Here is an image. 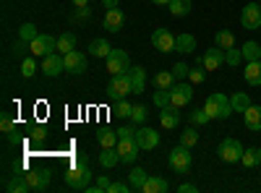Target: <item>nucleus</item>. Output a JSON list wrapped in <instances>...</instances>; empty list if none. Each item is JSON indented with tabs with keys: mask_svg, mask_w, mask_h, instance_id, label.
I'll use <instances>...</instances> for the list:
<instances>
[{
	"mask_svg": "<svg viewBox=\"0 0 261 193\" xmlns=\"http://www.w3.org/2000/svg\"><path fill=\"white\" fill-rule=\"evenodd\" d=\"M86 154H79V157H73V162H71V167H68V173H65V185L68 188H76V190H84L86 185H89V180H92V170L86 167Z\"/></svg>",
	"mask_w": 261,
	"mask_h": 193,
	"instance_id": "obj_1",
	"label": "nucleus"
},
{
	"mask_svg": "<svg viewBox=\"0 0 261 193\" xmlns=\"http://www.w3.org/2000/svg\"><path fill=\"white\" fill-rule=\"evenodd\" d=\"M204 110L209 113L212 120H225V118H230V113H235V110H232V102H230L222 92L209 94V99H206V104H204Z\"/></svg>",
	"mask_w": 261,
	"mask_h": 193,
	"instance_id": "obj_2",
	"label": "nucleus"
},
{
	"mask_svg": "<svg viewBox=\"0 0 261 193\" xmlns=\"http://www.w3.org/2000/svg\"><path fill=\"white\" fill-rule=\"evenodd\" d=\"M128 94H134V87H130V76L128 73H118L110 78V84H107V97L110 99H125Z\"/></svg>",
	"mask_w": 261,
	"mask_h": 193,
	"instance_id": "obj_3",
	"label": "nucleus"
},
{
	"mask_svg": "<svg viewBox=\"0 0 261 193\" xmlns=\"http://www.w3.org/2000/svg\"><path fill=\"white\" fill-rule=\"evenodd\" d=\"M167 162H170V167L172 170H175V173H180V175H186L188 173V170H191V149L188 146H175V149H172V152L167 154Z\"/></svg>",
	"mask_w": 261,
	"mask_h": 193,
	"instance_id": "obj_4",
	"label": "nucleus"
},
{
	"mask_svg": "<svg viewBox=\"0 0 261 193\" xmlns=\"http://www.w3.org/2000/svg\"><path fill=\"white\" fill-rule=\"evenodd\" d=\"M58 50V39L50 37V34H37L32 42H29V52L34 58H47L50 52Z\"/></svg>",
	"mask_w": 261,
	"mask_h": 193,
	"instance_id": "obj_5",
	"label": "nucleus"
},
{
	"mask_svg": "<svg viewBox=\"0 0 261 193\" xmlns=\"http://www.w3.org/2000/svg\"><path fill=\"white\" fill-rule=\"evenodd\" d=\"M105 60H107V71H110L113 76H118V73H128V71H130V58H128V52L120 50V47H118V50L113 47V52L107 55Z\"/></svg>",
	"mask_w": 261,
	"mask_h": 193,
	"instance_id": "obj_6",
	"label": "nucleus"
},
{
	"mask_svg": "<svg viewBox=\"0 0 261 193\" xmlns=\"http://www.w3.org/2000/svg\"><path fill=\"white\" fill-rule=\"evenodd\" d=\"M118 154H120V162L123 164H130L136 157H139V152H141V146H139V141H136V136H123V139H118Z\"/></svg>",
	"mask_w": 261,
	"mask_h": 193,
	"instance_id": "obj_7",
	"label": "nucleus"
},
{
	"mask_svg": "<svg viewBox=\"0 0 261 193\" xmlns=\"http://www.w3.org/2000/svg\"><path fill=\"white\" fill-rule=\"evenodd\" d=\"M217 154H220L222 162L232 164V162H241V157H243V146H241V141H235V139H225V141L220 144V149H217Z\"/></svg>",
	"mask_w": 261,
	"mask_h": 193,
	"instance_id": "obj_8",
	"label": "nucleus"
},
{
	"mask_svg": "<svg viewBox=\"0 0 261 193\" xmlns=\"http://www.w3.org/2000/svg\"><path fill=\"white\" fill-rule=\"evenodd\" d=\"M151 45H154V50H160L162 55L175 52V34L167 32V29H157L151 34Z\"/></svg>",
	"mask_w": 261,
	"mask_h": 193,
	"instance_id": "obj_9",
	"label": "nucleus"
},
{
	"mask_svg": "<svg viewBox=\"0 0 261 193\" xmlns=\"http://www.w3.org/2000/svg\"><path fill=\"white\" fill-rule=\"evenodd\" d=\"M170 97H172V104H175V107H186L193 99V87L186 84V81H175V84H172V89H170Z\"/></svg>",
	"mask_w": 261,
	"mask_h": 193,
	"instance_id": "obj_10",
	"label": "nucleus"
},
{
	"mask_svg": "<svg viewBox=\"0 0 261 193\" xmlns=\"http://www.w3.org/2000/svg\"><path fill=\"white\" fill-rule=\"evenodd\" d=\"M63 60H65V71H68V73L81 76V73L86 71V55H84V52H79V50L65 52V55H63Z\"/></svg>",
	"mask_w": 261,
	"mask_h": 193,
	"instance_id": "obj_11",
	"label": "nucleus"
},
{
	"mask_svg": "<svg viewBox=\"0 0 261 193\" xmlns=\"http://www.w3.org/2000/svg\"><path fill=\"white\" fill-rule=\"evenodd\" d=\"M63 71H65V60H63V55L58 50L50 52L47 58H42V73H45V76H58Z\"/></svg>",
	"mask_w": 261,
	"mask_h": 193,
	"instance_id": "obj_12",
	"label": "nucleus"
},
{
	"mask_svg": "<svg viewBox=\"0 0 261 193\" xmlns=\"http://www.w3.org/2000/svg\"><path fill=\"white\" fill-rule=\"evenodd\" d=\"M196 63H199V66H204L206 71H217V68H220L222 63H225V50L212 47V50H206L199 60H196Z\"/></svg>",
	"mask_w": 261,
	"mask_h": 193,
	"instance_id": "obj_13",
	"label": "nucleus"
},
{
	"mask_svg": "<svg viewBox=\"0 0 261 193\" xmlns=\"http://www.w3.org/2000/svg\"><path fill=\"white\" fill-rule=\"evenodd\" d=\"M241 24L246 29H261V6L258 3H248L241 13Z\"/></svg>",
	"mask_w": 261,
	"mask_h": 193,
	"instance_id": "obj_14",
	"label": "nucleus"
},
{
	"mask_svg": "<svg viewBox=\"0 0 261 193\" xmlns=\"http://www.w3.org/2000/svg\"><path fill=\"white\" fill-rule=\"evenodd\" d=\"M160 123L162 128H167V131H175V128L180 125V107L175 104H167L160 110Z\"/></svg>",
	"mask_w": 261,
	"mask_h": 193,
	"instance_id": "obj_15",
	"label": "nucleus"
},
{
	"mask_svg": "<svg viewBox=\"0 0 261 193\" xmlns=\"http://www.w3.org/2000/svg\"><path fill=\"white\" fill-rule=\"evenodd\" d=\"M102 24H105V29L107 32H120L123 29V24H125V13L120 11V8H110V11H107L105 13V21H102Z\"/></svg>",
	"mask_w": 261,
	"mask_h": 193,
	"instance_id": "obj_16",
	"label": "nucleus"
},
{
	"mask_svg": "<svg viewBox=\"0 0 261 193\" xmlns=\"http://www.w3.org/2000/svg\"><path fill=\"white\" fill-rule=\"evenodd\" d=\"M136 141H139L141 149H157L160 146V133L154 131V128H139Z\"/></svg>",
	"mask_w": 261,
	"mask_h": 193,
	"instance_id": "obj_17",
	"label": "nucleus"
},
{
	"mask_svg": "<svg viewBox=\"0 0 261 193\" xmlns=\"http://www.w3.org/2000/svg\"><path fill=\"white\" fill-rule=\"evenodd\" d=\"M24 178H27L32 190H45L50 185V173L47 170H32V173H27Z\"/></svg>",
	"mask_w": 261,
	"mask_h": 193,
	"instance_id": "obj_18",
	"label": "nucleus"
},
{
	"mask_svg": "<svg viewBox=\"0 0 261 193\" xmlns=\"http://www.w3.org/2000/svg\"><path fill=\"white\" fill-rule=\"evenodd\" d=\"M243 118H246V128H248V131H253V133L261 131V107L258 104H251L248 110L243 113Z\"/></svg>",
	"mask_w": 261,
	"mask_h": 193,
	"instance_id": "obj_19",
	"label": "nucleus"
},
{
	"mask_svg": "<svg viewBox=\"0 0 261 193\" xmlns=\"http://www.w3.org/2000/svg\"><path fill=\"white\" fill-rule=\"evenodd\" d=\"M243 76H246V81L251 84V87H261V60H251V63H246Z\"/></svg>",
	"mask_w": 261,
	"mask_h": 193,
	"instance_id": "obj_20",
	"label": "nucleus"
},
{
	"mask_svg": "<svg viewBox=\"0 0 261 193\" xmlns=\"http://www.w3.org/2000/svg\"><path fill=\"white\" fill-rule=\"evenodd\" d=\"M128 76H130V87H134V94H141V92H144V84H146V71H144L141 66H136V68L128 71Z\"/></svg>",
	"mask_w": 261,
	"mask_h": 193,
	"instance_id": "obj_21",
	"label": "nucleus"
},
{
	"mask_svg": "<svg viewBox=\"0 0 261 193\" xmlns=\"http://www.w3.org/2000/svg\"><path fill=\"white\" fill-rule=\"evenodd\" d=\"M167 190V180L160 178V175H149L146 183H144V190L141 193H165Z\"/></svg>",
	"mask_w": 261,
	"mask_h": 193,
	"instance_id": "obj_22",
	"label": "nucleus"
},
{
	"mask_svg": "<svg viewBox=\"0 0 261 193\" xmlns=\"http://www.w3.org/2000/svg\"><path fill=\"white\" fill-rule=\"evenodd\" d=\"M214 47H220V50H230L235 47V34L227 32V29H220L214 34Z\"/></svg>",
	"mask_w": 261,
	"mask_h": 193,
	"instance_id": "obj_23",
	"label": "nucleus"
},
{
	"mask_svg": "<svg viewBox=\"0 0 261 193\" xmlns=\"http://www.w3.org/2000/svg\"><path fill=\"white\" fill-rule=\"evenodd\" d=\"M193 50H196V39H193L191 34H178V37H175V52L188 55V52H193Z\"/></svg>",
	"mask_w": 261,
	"mask_h": 193,
	"instance_id": "obj_24",
	"label": "nucleus"
},
{
	"mask_svg": "<svg viewBox=\"0 0 261 193\" xmlns=\"http://www.w3.org/2000/svg\"><path fill=\"white\" fill-rule=\"evenodd\" d=\"M118 162H120V154H118V149H115V146L102 149V154H99V164H102V167L110 170V167H115Z\"/></svg>",
	"mask_w": 261,
	"mask_h": 193,
	"instance_id": "obj_25",
	"label": "nucleus"
},
{
	"mask_svg": "<svg viewBox=\"0 0 261 193\" xmlns=\"http://www.w3.org/2000/svg\"><path fill=\"white\" fill-rule=\"evenodd\" d=\"M146 173H144V170L141 167H136V170H130V175H128V183H130V190H144V183H146Z\"/></svg>",
	"mask_w": 261,
	"mask_h": 193,
	"instance_id": "obj_26",
	"label": "nucleus"
},
{
	"mask_svg": "<svg viewBox=\"0 0 261 193\" xmlns=\"http://www.w3.org/2000/svg\"><path fill=\"white\" fill-rule=\"evenodd\" d=\"M110 52H113V47H110L107 39H94L89 45V55H94V58H107Z\"/></svg>",
	"mask_w": 261,
	"mask_h": 193,
	"instance_id": "obj_27",
	"label": "nucleus"
},
{
	"mask_svg": "<svg viewBox=\"0 0 261 193\" xmlns=\"http://www.w3.org/2000/svg\"><path fill=\"white\" fill-rule=\"evenodd\" d=\"M241 162H243L246 167H258V164H261V149H258V146L243 149V157H241Z\"/></svg>",
	"mask_w": 261,
	"mask_h": 193,
	"instance_id": "obj_28",
	"label": "nucleus"
},
{
	"mask_svg": "<svg viewBox=\"0 0 261 193\" xmlns=\"http://www.w3.org/2000/svg\"><path fill=\"white\" fill-rule=\"evenodd\" d=\"M97 141L102 149H110V146H118V131H110V128H102L97 133Z\"/></svg>",
	"mask_w": 261,
	"mask_h": 193,
	"instance_id": "obj_29",
	"label": "nucleus"
},
{
	"mask_svg": "<svg viewBox=\"0 0 261 193\" xmlns=\"http://www.w3.org/2000/svg\"><path fill=\"white\" fill-rule=\"evenodd\" d=\"M71 50H76V34L65 32V34L58 37V52L65 55V52H71Z\"/></svg>",
	"mask_w": 261,
	"mask_h": 193,
	"instance_id": "obj_30",
	"label": "nucleus"
},
{
	"mask_svg": "<svg viewBox=\"0 0 261 193\" xmlns=\"http://www.w3.org/2000/svg\"><path fill=\"white\" fill-rule=\"evenodd\" d=\"M241 52H243L246 63H251V60H261V45H258V42H253V39L246 42V45L241 47Z\"/></svg>",
	"mask_w": 261,
	"mask_h": 193,
	"instance_id": "obj_31",
	"label": "nucleus"
},
{
	"mask_svg": "<svg viewBox=\"0 0 261 193\" xmlns=\"http://www.w3.org/2000/svg\"><path fill=\"white\" fill-rule=\"evenodd\" d=\"M230 102H232V110H235V113H246L248 107H251V99H248L246 92H235V94L230 97Z\"/></svg>",
	"mask_w": 261,
	"mask_h": 193,
	"instance_id": "obj_32",
	"label": "nucleus"
},
{
	"mask_svg": "<svg viewBox=\"0 0 261 193\" xmlns=\"http://www.w3.org/2000/svg\"><path fill=\"white\" fill-rule=\"evenodd\" d=\"M170 13L178 16V18L188 16L191 13V0H170Z\"/></svg>",
	"mask_w": 261,
	"mask_h": 193,
	"instance_id": "obj_33",
	"label": "nucleus"
},
{
	"mask_svg": "<svg viewBox=\"0 0 261 193\" xmlns=\"http://www.w3.org/2000/svg\"><path fill=\"white\" fill-rule=\"evenodd\" d=\"M180 144H183V146H188V149L199 144V131H196V125L183 128V133H180Z\"/></svg>",
	"mask_w": 261,
	"mask_h": 193,
	"instance_id": "obj_34",
	"label": "nucleus"
},
{
	"mask_svg": "<svg viewBox=\"0 0 261 193\" xmlns=\"http://www.w3.org/2000/svg\"><path fill=\"white\" fill-rule=\"evenodd\" d=\"M154 84H157V89H172L175 76H172V71H160V73L154 76Z\"/></svg>",
	"mask_w": 261,
	"mask_h": 193,
	"instance_id": "obj_35",
	"label": "nucleus"
},
{
	"mask_svg": "<svg viewBox=\"0 0 261 193\" xmlns=\"http://www.w3.org/2000/svg\"><path fill=\"white\" fill-rule=\"evenodd\" d=\"M6 190H11V193H27V190H32V188H29V183H27V178H24V175H21V178L16 175V178L6 185Z\"/></svg>",
	"mask_w": 261,
	"mask_h": 193,
	"instance_id": "obj_36",
	"label": "nucleus"
},
{
	"mask_svg": "<svg viewBox=\"0 0 261 193\" xmlns=\"http://www.w3.org/2000/svg\"><path fill=\"white\" fill-rule=\"evenodd\" d=\"M113 113H115L118 118H130V113H134V104L125 102V99H118L115 107H113Z\"/></svg>",
	"mask_w": 261,
	"mask_h": 193,
	"instance_id": "obj_37",
	"label": "nucleus"
},
{
	"mask_svg": "<svg viewBox=\"0 0 261 193\" xmlns=\"http://www.w3.org/2000/svg\"><path fill=\"white\" fill-rule=\"evenodd\" d=\"M34 73H37V60H34V55H32V58H24V63H21V76L32 78Z\"/></svg>",
	"mask_w": 261,
	"mask_h": 193,
	"instance_id": "obj_38",
	"label": "nucleus"
},
{
	"mask_svg": "<svg viewBox=\"0 0 261 193\" xmlns=\"http://www.w3.org/2000/svg\"><path fill=\"white\" fill-rule=\"evenodd\" d=\"M241 60H243V52L238 50V47L225 50V63H227V66H241Z\"/></svg>",
	"mask_w": 261,
	"mask_h": 193,
	"instance_id": "obj_39",
	"label": "nucleus"
},
{
	"mask_svg": "<svg viewBox=\"0 0 261 193\" xmlns=\"http://www.w3.org/2000/svg\"><path fill=\"white\" fill-rule=\"evenodd\" d=\"M84 190H89V193H105V190H110V180H107L105 175H99L94 185H86Z\"/></svg>",
	"mask_w": 261,
	"mask_h": 193,
	"instance_id": "obj_40",
	"label": "nucleus"
},
{
	"mask_svg": "<svg viewBox=\"0 0 261 193\" xmlns=\"http://www.w3.org/2000/svg\"><path fill=\"white\" fill-rule=\"evenodd\" d=\"M154 104L160 107V110H162V107H167V104H172L170 89H157V92H154Z\"/></svg>",
	"mask_w": 261,
	"mask_h": 193,
	"instance_id": "obj_41",
	"label": "nucleus"
},
{
	"mask_svg": "<svg viewBox=\"0 0 261 193\" xmlns=\"http://www.w3.org/2000/svg\"><path fill=\"white\" fill-rule=\"evenodd\" d=\"M170 71H172V76H175V81H186V78H188V73H191V68L186 66L183 60H180V63H175V66H172Z\"/></svg>",
	"mask_w": 261,
	"mask_h": 193,
	"instance_id": "obj_42",
	"label": "nucleus"
},
{
	"mask_svg": "<svg viewBox=\"0 0 261 193\" xmlns=\"http://www.w3.org/2000/svg\"><path fill=\"white\" fill-rule=\"evenodd\" d=\"M188 78H191V84H204V78H206V68L196 63V68H191Z\"/></svg>",
	"mask_w": 261,
	"mask_h": 193,
	"instance_id": "obj_43",
	"label": "nucleus"
},
{
	"mask_svg": "<svg viewBox=\"0 0 261 193\" xmlns=\"http://www.w3.org/2000/svg\"><path fill=\"white\" fill-rule=\"evenodd\" d=\"M146 104H134V113H130V120H134L136 125H141L144 120H146Z\"/></svg>",
	"mask_w": 261,
	"mask_h": 193,
	"instance_id": "obj_44",
	"label": "nucleus"
},
{
	"mask_svg": "<svg viewBox=\"0 0 261 193\" xmlns=\"http://www.w3.org/2000/svg\"><path fill=\"white\" fill-rule=\"evenodd\" d=\"M209 120H212V118H209V113L204 110V107H201V110H193V113H191V123H193V125H206Z\"/></svg>",
	"mask_w": 261,
	"mask_h": 193,
	"instance_id": "obj_45",
	"label": "nucleus"
},
{
	"mask_svg": "<svg viewBox=\"0 0 261 193\" xmlns=\"http://www.w3.org/2000/svg\"><path fill=\"white\" fill-rule=\"evenodd\" d=\"M34 37H37V26H34V24H24V26L18 29V39H24V42H32Z\"/></svg>",
	"mask_w": 261,
	"mask_h": 193,
	"instance_id": "obj_46",
	"label": "nucleus"
},
{
	"mask_svg": "<svg viewBox=\"0 0 261 193\" xmlns=\"http://www.w3.org/2000/svg\"><path fill=\"white\" fill-rule=\"evenodd\" d=\"M29 139L39 144V141H45V139H47V131H45L42 125H37V128H32V131H29Z\"/></svg>",
	"mask_w": 261,
	"mask_h": 193,
	"instance_id": "obj_47",
	"label": "nucleus"
},
{
	"mask_svg": "<svg viewBox=\"0 0 261 193\" xmlns=\"http://www.w3.org/2000/svg\"><path fill=\"white\" fill-rule=\"evenodd\" d=\"M130 190V183H110V190H107V193H128Z\"/></svg>",
	"mask_w": 261,
	"mask_h": 193,
	"instance_id": "obj_48",
	"label": "nucleus"
},
{
	"mask_svg": "<svg viewBox=\"0 0 261 193\" xmlns=\"http://www.w3.org/2000/svg\"><path fill=\"white\" fill-rule=\"evenodd\" d=\"M0 128H3V133H13V120H11V115H3V120H0Z\"/></svg>",
	"mask_w": 261,
	"mask_h": 193,
	"instance_id": "obj_49",
	"label": "nucleus"
},
{
	"mask_svg": "<svg viewBox=\"0 0 261 193\" xmlns=\"http://www.w3.org/2000/svg\"><path fill=\"white\" fill-rule=\"evenodd\" d=\"M199 190V185H193V183H180L178 185V193H196Z\"/></svg>",
	"mask_w": 261,
	"mask_h": 193,
	"instance_id": "obj_50",
	"label": "nucleus"
},
{
	"mask_svg": "<svg viewBox=\"0 0 261 193\" xmlns=\"http://www.w3.org/2000/svg\"><path fill=\"white\" fill-rule=\"evenodd\" d=\"M102 3H105L107 11H110V8H118V0H102Z\"/></svg>",
	"mask_w": 261,
	"mask_h": 193,
	"instance_id": "obj_51",
	"label": "nucleus"
},
{
	"mask_svg": "<svg viewBox=\"0 0 261 193\" xmlns=\"http://www.w3.org/2000/svg\"><path fill=\"white\" fill-rule=\"evenodd\" d=\"M86 3H89V0H73V6H76V8H86Z\"/></svg>",
	"mask_w": 261,
	"mask_h": 193,
	"instance_id": "obj_52",
	"label": "nucleus"
},
{
	"mask_svg": "<svg viewBox=\"0 0 261 193\" xmlns=\"http://www.w3.org/2000/svg\"><path fill=\"white\" fill-rule=\"evenodd\" d=\"M154 6H170V0H151Z\"/></svg>",
	"mask_w": 261,
	"mask_h": 193,
	"instance_id": "obj_53",
	"label": "nucleus"
},
{
	"mask_svg": "<svg viewBox=\"0 0 261 193\" xmlns=\"http://www.w3.org/2000/svg\"><path fill=\"white\" fill-rule=\"evenodd\" d=\"M258 6H261V3H258Z\"/></svg>",
	"mask_w": 261,
	"mask_h": 193,
	"instance_id": "obj_54",
	"label": "nucleus"
}]
</instances>
